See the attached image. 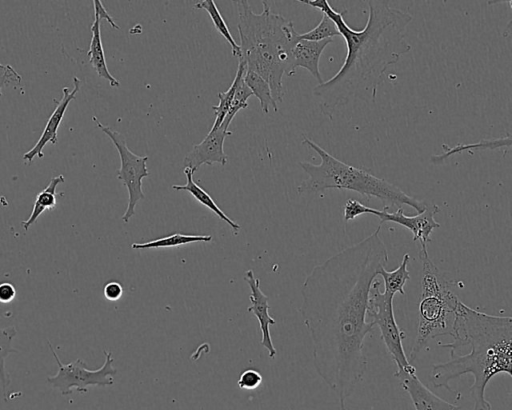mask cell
I'll return each instance as SVG.
<instances>
[{
  "label": "cell",
  "mask_w": 512,
  "mask_h": 410,
  "mask_svg": "<svg viewBox=\"0 0 512 410\" xmlns=\"http://www.w3.org/2000/svg\"><path fill=\"white\" fill-rule=\"evenodd\" d=\"M81 87V80L77 77H73V88L63 87L62 97L55 106L53 112L48 118L46 125L35 145L24 153L23 161L26 164H31L35 157L43 158L44 147L50 143L52 145L58 142V129L64 118L68 105L76 98L77 93Z\"/></svg>",
  "instance_id": "obj_11"
},
{
  "label": "cell",
  "mask_w": 512,
  "mask_h": 410,
  "mask_svg": "<svg viewBox=\"0 0 512 410\" xmlns=\"http://www.w3.org/2000/svg\"><path fill=\"white\" fill-rule=\"evenodd\" d=\"M101 20L97 15L94 14V20L91 25V40L89 44V49L87 51V56L89 58V63L97 73V75L108 81L111 87H119L120 82L116 79L109 71L104 48L101 39V30H100Z\"/></svg>",
  "instance_id": "obj_16"
},
{
  "label": "cell",
  "mask_w": 512,
  "mask_h": 410,
  "mask_svg": "<svg viewBox=\"0 0 512 410\" xmlns=\"http://www.w3.org/2000/svg\"><path fill=\"white\" fill-rule=\"evenodd\" d=\"M232 132L220 126L215 130H210L206 137L198 144L193 145L192 149L184 157V166L190 168L193 172L202 165H213L218 163L226 165L228 157L224 152V141Z\"/></svg>",
  "instance_id": "obj_12"
},
{
  "label": "cell",
  "mask_w": 512,
  "mask_h": 410,
  "mask_svg": "<svg viewBox=\"0 0 512 410\" xmlns=\"http://www.w3.org/2000/svg\"><path fill=\"white\" fill-rule=\"evenodd\" d=\"M184 173L187 179L186 184L172 185V189L177 191H187L200 204L204 205L206 208L215 213L221 220L227 223L235 232L239 231L241 226L232 219H230L215 203L212 197L203 188H201L197 183L194 182V172L190 168L185 167Z\"/></svg>",
  "instance_id": "obj_17"
},
{
  "label": "cell",
  "mask_w": 512,
  "mask_h": 410,
  "mask_svg": "<svg viewBox=\"0 0 512 410\" xmlns=\"http://www.w3.org/2000/svg\"><path fill=\"white\" fill-rule=\"evenodd\" d=\"M377 212L378 209L366 206L358 200L350 198L344 204L343 218L345 222H348L364 214L376 215Z\"/></svg>",
  "instance_id": "obj_27"
},
{
  "label": "cell",
  "mask_w": 512,
  "mask_h": 410,
  "mask_svg": "<svg viewBox=\"0 0 512 410\" xmlns=\"http://www.w3.org/2000/svg\"><path fill=\"white\" fill-rule=\"evenodd\" d=\"M318 9L336 25L345 40L347 54L338 72L313 88V95L325 116L332 119L335 110L353 99L374 102L387 69L411 50L405 39L413 17L391 7L386 1H368V19L361 30L351 29L344 12L334 10L327 0H301Z\"/></svg>",
  "instance_id": "obj_2"
},
{
  "label": "cell",
  "mask_w": 512,
  "mask_h": 410,
  "mask_svg": "<svg viewBox=\"0 0 512 410\" xmlns=\"http://www.w3.org/2000/svg\"><path fill=\"white\" fill-rule=\"evenodd\" d=\"M15 297L16 289L13 284L9 282L0 283V303H10L14 300Z\"/></svg>",
  "instance_id": "obj_32"
},
{
  "label": "cell",
  "mask_w": 512,
  "mask_h": 410,
  "mask_svg": "<svg viewBox=\"0 0 512 410\" xmlns=\"http://www.w3.org/2000/svg\"><path fill=\"white\" fill-rule=\"evenodd\" d=\"M440 212V207L435 203H428L426 209L417 215L409 216L404 213L402 207L394 212L387 209L378 210L377 216L380 224L393 222L410 230L413 234V241L420 243L421 250H427V244L431 241L430 235L434 229L440 227L435 220V215Z\"/></svg>",
  "instance_id": "obj_10"
},
{
  "label": "cell",
  "mask_w": 512,
  "mask_h": 410,
  "mask_svg": "<svg viewBox=\"0 0 512 410\" xmlns=\"http://www.w3.org/2000/svg\"><path fill=\"white\" fill-rule=\"evenodd\" d=\"M246 70H247V67H246L245 63L242 61H239L237 72H236V75L234 77V80H233L231 86L228 88L227 91L218 93L219 103L212 107L214 110V114H215V120L211 127V130H215V129L219 128L220 125L222 124V122L229 110V107L233 101L237 85H238L240 79L244 77Z\"/></svg>",
  "instance_id": "obj_23"
},
{
  "label": "cell",
  "mask_w": 512,
  "mask_h": 410,
  "mask_svg": "<svg viewBox=\"0 0 512 410\" xmlns=\"http://www.w3.org/2000/svg\"><path fill=\"white\" fill-rule=\"evenodd\" d=\"M422 264L421 294L417 336L410 352L412 363L429 341L450 335L460 301L454 292L456 282L447 277L430 259L427 250H419Z\"/></svg>",
  "instance_id": "obj_6"
},
{
  "label": "cell",
  "mask_w": 512,
  "mask_h": 410,
  "mask_svg": "<svg viewBox=\"0 0 512 410\" xmlns=\"http://www.w3.org/2000/svg\"><path fill=\"white\" fill-rule=\"evenodd\" d=\"M104 296L109 301H116L123 295V287L116 281H110L103 288Z\"/></svg>",
  "instance_id": "obj_30"
},
{
  "label": "cell",
  "mask_w": 512,
  "mask_h": 410,
  "mask_svg": "<svg viewBox=\"0 0 512 410\" xmlns=\"http://www.w3.org/2000/svg\"><path fill=\"white\" fill-rule=\"evenodd\" d=\"M64 182L65 178L62 174L52 177L49 184L36 195L29 217L21 222L22 228L25 231L37 221L44 211L55 208L57 204L56 188Z\"/></svg>",
  "instance_id": "obj_18"
},
{
  "label": "cell",
  "mask_w": 512,
  "mask_h": 410,
  "mask_svg": "<svg viewBox=\"0 0 512 410\" xmlns=\"http://www.w3.org/2000/svg\"><path fill=\"white\" fill-rule=\"evenodd\" d=\"M21 81L22 76L11 65L0 63V97L4 88H17Z\"/></svg>",
  "instance_id": "obj_28"
},
{
  "label": "cell",
  "mask_w": 512,
  "mask_h": 410,
  "mask_svg": "<svg viewBox=\"0 0 512 410\" xmlns=\"http://www.w3.org/2000/svg\"><path fill=\"white\" fill-rule=\"evenodd\" d=\"M195 8L205 10L210 19L212 20L215 29L217 32L225 38V40L230 44L232 55L236 58L240 57V47L239 44L234 40L226 22L224 21L217 5L214 0H200L195 5Z\"/></svg>",
  "instance_id": "obj_21"
},
{
  "label": "cell",
  "mask_w": 512,
  "mask_h": 410,
  "mask_svg": "<svg viewBox=\"0 0 512 410\" xmlns=\"http://www.w3.org/2000/svg\"><path fill=\"white\" fill-rule=\"evenodd\" d=\"M92 120L109 137L119 153L121 166L116 176L128 191V205L122 216L123 222L128 223L135 214L137 203L145 198L142 190V180L149 176L147 168L149 157L133 153L127 146L125 136L119 131L102 124L95 116L92 117Z\"/></svg>",
  "instance_id": "obj_9"
},
{
  "label": "cell",
  "mask_w": 512,
  "mask_h": 410,
  "mask_svg": "<svg viewBox=\"0 0 512 410\" xmlns=\"http://www.w3.org/2000/svg\"><path fill=\"white\" fill-rule=\"evenodd\" d=\"M263 11L255 13L247 0L236 1L238 33L240 38L239 61L247 70L260 75L269 84L276 103L284 97L283 76L291 63V50L299 41L293 22L273 13L266 1Z\"/></svg>",
  "instance_id": "obj_4"
},
{
  "label": "cell",
  "mask_w": 512,
  "mask_h": 410,
  "mask_svg": "<svg viewBox=\"0 0 512 410\" xmlns=\"http://www.w3.org/2000/svg\"><path fill=\"white\" fill-rule=\"evenodd\" d=\"M381 224L362 241L315 266L302 288L300 313L313 344L317 374L337 395L340 410L362 380L368 361L366 336L370 290L388 261Z\"/></svg>",
  "instance_id": "obj_1"
},
{
  "label": "cell",
  "mask_w": 512,
  "mask_h": 410,
  "mask_svg": "<svg viewBox=\"0 0 512 410\" xmlns=\"http://www.w3.org/2000/svg\"><path fill=\"white\" fill-rule=\"evenodd\" d=\"M244 81L251 90L252 94L257 97L260 102L261 111L264 114L269 113L272 107L275 112L278 111L277 103L274 101L269 84L257 73L246 70Z\"/></svg>",
  "instance_id": "obj_20"
},
{
  "label": "cell",
  "mask_w": 512,
  "mask_h": 410,
  "mask_svg": "<svg viewBox=\"0 0 512 410\" xmlns=\"http://www.w3.org/2000/svg\"><path fill=\"white\" fill-rule=\"evenodd\" d=\"M402 388L409 395L415 410H460V407L449 403L433 393L417 377L416 373L395 372Z\"/></svg>",
  "instance_id": "obj_14"
},
{
  "label": "cell",
  "mask_w": 512,
  "mask_h": 410,
  "mask_svg": "<svg viewBox=\"0 0 512 410\" xmlns=\"http://www.w3.org/2000/svg\"><path fill=\"white\" fill-rule=\"evenodd\" d=\"M450 336L451 343H438L450 349V360L432 366L433 386L445 388L459 399L460 394L449 383L472 374L474 381L469 388L474 402L472 410H493L485 397L489 381L502 373L512 376V318L477 311L460 300Z\"/></svg>",
  "instance_id": "obj_3"
},
{
  "label": "cell",
  "mask_w": 512,
  "mask_h": 410,
  "mask_svg": "<svg viewBox=\"0 0 512 410\" xmlns=\"http://www.w3.org/2000/svg\"><path fill=\"white\" fill-rule=\"evenodd\" d=\"M410 261V255L405 253L400 265L393 271H388L385 267H382L379 271V275L384 281V292L395 295L399 293L405 295L404 286L410 279L408 271V263Z\"/></svg>",
  "instance_id": "obj_19"
},
{
  "label": "cell",
  "mask_w": 512,
  "mask_h": 410,
  "mask_svg": "<svg viewBox=\"0 0 512 410\" xmlns=\"http://www.w3.org/2000/svg\"><path fill=\"white\" fill-rule=\"evenodd\" d=\"M302 144L315 151L321 162H299V166L308 174V178L297 187L299 194L318 193L327 189L350 190L367 199L377 198L383 203V209L388 210L394 206L400 208L403 205L410 206L417 213L426 209L427 202L408 195L398 186L367 170L342 162L311 139L304 137Z\"/></svg>",
  "instance_id": "obj_5"
},
{
  "label": "cell",
  "mask_w": 512,
  "mask_h": 410,
  "mask_svg": "<svg viewBox=\"0 0 512 410\" xmlns=\"http://www.w3.org/2000/svg\"><path fill=\"white\" fill-rule=\"evenodd\" d=\"M47 343L58 364V372L48 376L47 382L58 389L61 395H70L74 389L79 393H86L89 386L105 387L114 384V375L117 370L113 366L112 352L104 350L103 365L96 370H90L80 358L67 364L62 363L51 343L49 341Z\"/></svg>",
  "instance_id": "obj_8"
},
{
  "label": "cell",
  "mask_w": 512,
  "mask_h": 410,
  "mask_svg": "<svg viewBox=\"0 0 512 410\" xmlns=\"http://www.w3.org/2000/svg\"><path fill=\"white\" fill-rule=\"evenodd\" d=\"M511 145V137H501L499 139H490V140H482L474 144L467 145H456L454 147H446L443 145L444 153L440 155H434L431 157V161L434 164L443 163L449 156L460 153L463 151H468L470 149H497L503 146L509 147Z\"/></svg>",
  "instance_id": "obj_25"
},
{
  "label": "cell",
  "mask_w": 512,
  "mask_h": 410,
  "mask_svg": "<svg viewBox=\"0 0 512 410\" xmlns=\"http://www.w3.org/2000/svg\"><path fill=\"white\" fill-rule=\"evenodd\" d=\"M211 235H190L175 233L169 236L157 238L144 243H133L131 244L132 249H148V248H168L177 247L194 242H210L212 240Z\"/></svg>",
  "instance_id": "obj_22"
},
{
  "label": "cell",
  "mask_w": 512,
  "mask_h": 410,
  "mask_svg": "<svg viewBox=\"0 0 512 410\" xmlns=\"http://www.w3.org/2000/svg\"><path fill=\"white\" fill-rule=\"evenodd\" d=\"M333 39L308 41L299 39L291 50V63L287 76L294 75L298 67L304 68L320 83L323 82L319 69L320 57Z\"/></svg>",
  "instance_id": "obj_15"
},
{
  "label": "cell",
  "mask_w": 512,
  "mask_h": 410,
  "mask_svg": "<svg viewBox=\"0 0 512 410\" xmlns=\"http://www.w3.org/2000/svg\"><path fill=\"white\" fill-rule=\"evenodd\" d=\"M244 280L248 283L251 291L249 295L251 305L247 308V311L252 312L256 316L262 334L260 343L268 350L269 358L273 359L277 351L273 345L269 327L274 325L276 321L269 314V298L260 289V280L255 277L253 270L246 271Z\"/></svg>",
  "instance_id": "obj_13"
},
{
  "label": "cell",
  "mask_w": 512,
  "mask_h": 410,
  "mask_svg": "<svg viewBox=\"0 0 512 410\" xmlns=\"http://www.w3.org/2000/svg\"><path fill=\"white\" fill-rule=\"evenodd\" d=\"M262 383L261 374L254 369H247L241 373L237 384L242 390H254Z\"/></svg>",
  "instance_id": "obj_29"
},
{
  "label": "cell",
  "mask_w": 512,
  "mask_h": 410,
  "mask_svg": "<svg viewBox=\"0 0 512 410\" xmlns=\"http://www.w3.org/2000/svg\"><path fill=\"white\" fill-rule=\"evenodd\" d=\"M16 335L17 330L14 326L0 328V381L5 399L7 398L6 393L10 385V377L5 367V360L10 353L18 352L12 345Z\"/></svg>",
  "instance_id": "obj_24"
},
{
  "label": "cell",
  "mask_w": 512,
  "mask_h": 410,
  "mask_svg": "<svg viewBox=\"0 0 512 410\" xmlns=\"http://www.w3.org/2000/svg\"><path fill=\"white\" fill-rule=\"evenodd\" d=\"M381 283L376 279L371 287L367 315L374 326H378L383 344L394 361L399 373H416L404 351L402 340L405 333L398 326L394 311V295L380 291Z\"/></svg>",
  "instance_id": "obj_7"
},
{
  "label": "cell",
  "mask_w": 512,
  "mask_h": 410,
  "mask_svg": "<svg viewBox=\"0 0 512 410\" xmlns=\"http://www.w3.org/2000/svg\"><path fill=\"white\" fill-rule=\"evenodd\" d=\"M335 36H340V33L335 23L323 14L321 21L308 32L299 34L300 39L308 41H322L326 39H333Z\"/></svg>",
  "instance_id": "obj_26"
},
{
  "label": "cell",
  "mask_w": 512,
  "mask_h": 410,
  "mask_svg": "<svg viewBox=\"0 0 512 410\" xmlns=\"http://www.w3.org/2000/svg\"><path fill=\"white\" fill-rule=\"evenodd\" d=\"M93 6H94V14L97 15L100 20H102V19L106 20L113 29H117V30L120 29V27L116 24V22L114 21L112 16L107 12L106 8L102 4V1L94 0Z\"/></svg>",
  "instance_id": "obj_31"
}]
</instances>
